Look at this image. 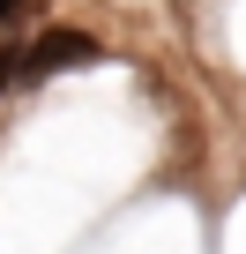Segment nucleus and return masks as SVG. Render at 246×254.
Segmentation results:
<instances>
[{"instance_id": "2", "label": "nucleus", "mask_w": 246, "mask_h": 254, "mask_svg": "<svg viewBox=\"0 0 246 254\" xmlns=\"http://www.w3.org/2000/svg\"><path fill=\"white\" fill-rule=\"evenodd\" d=\"M38 15H45V0H0V30H23Z\"/></svg>"}, {"instance_id": "1", "label": "nucleus", "mask_w": 246, "mask_h": 254, "mask_svg": "<svg viewBox=\"0 0 246 254\" xmlns=\"http://www.w3.org/2000/svg\"><path fill=\"white\" fill-rule=\"evenodd\" d=\"M90 60H104V45H97L90 30H38V38L23 45V82H52V75L90 67Z\"/></svg>"}]
</instances>
